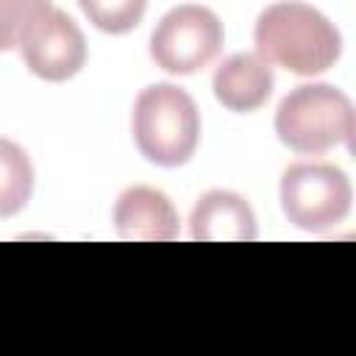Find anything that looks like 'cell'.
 Here are the masks:
<instances>
[{"label":"cell","mask_w":356,"mask_h":356,"mask_svg":"<svg viewBox=\"0 0 356 356\" xmlns=\"http://www.w3.org/2000/svg\"><path fill=\"white\" fill-rule=\"evenodd\" d=\"M256 56L295 75L328 72L342 56V36L328 17L306 3H273L253 28Z\"/></svg>","instance_id":"cell-1"},{"label":"cell","mask_w":356,"mask_h":356,"mask_svg":"<svg viewBox=\"0 0 356 356\" xmlns=\"http://www.w3.org/2000/svg\"><path fill=\"white\" fill-rule=\"evenodd\" d=\"M131 131L139 153L159 167H184L200 142V111L175 83H150L134 100Z\"/></svg>","instance_id":"cell-2"},{"label":"cell","mask_w":356,"mask_h":356,"mask_svg":"<svg viewBox=\"0 0 356 356\" xmlns=\"http://www.w3.org/2000/svg\"><path fill=\"white\" fill-rule=\"evenodd\" d=\"M353 131V103L331 83H300L284 95L275 111L278 139L300 156H320L339 145L350 147Z\"/></svg>","instance_id":"cell-3"},{"label":"cell","mask_w":356,"mask_h":356,"mask_svg":"<svg viewBox=\"0 0 356 356\" xmlns=\"http://www.w3.org/2000/svg\"><path fill=\"white\" fill-rule=\"evenodd\" d=\"M17 50L25 67L50 83L75 78L86 64V36L78 22L47 0H33L22 22Z\"/></svg>","instance_id":"cell-4"},{"label":"cell","mask_w":356,"mask_h":356,"mask_svg":"<svg viewBox=\"0 0 356 356\" xmlns=\"http://www.w3.org/2000/svg\"><path fill=\"white\" fill-rule=\"evenodd\" d=\"M353 186L348 175L323 161H298L281 175V209L284 217L312 234H323L339 225L350 214Z\"/></svg>","instance_id":"cell-5"},{"label":"cell","mask_w":356,"mask_h":356,"mask_svg":"<svg viewBox=\"0 0 356 356\" xmlns=\"http://www.w3.org/2000/svg\"><path fill=\"white\" fill-rule=\"evenodd\" d=\"M222 42L225 31L220 17L206 6L186 3L159 19L150 36V58L170 75H195L217 58Z\"/></svg>","instance_id":"cell-6"},{"label":"cell","mask_w":356,"mask_h":356,"mask_svg":"<svg viewBox=\"0 0 356 356\" xmlns=\"http://www.w3.org/2000/svg\"><path fill=\"white\" fill-rule=\"evenodd\" d=\"M178 211L172 200L153 186H128L114 203V228L134 242H170L178 236Z\"/></svg>","instance_id":"cell-7"},{"label":"cell","mask_w":356,"mask_h":356,"mask_svg":"<svg viewBox=\"0 0 356 356\" xmlns=\"http://www.w3.org/2000/svg\"><path fill=\"white\" fill-rule=\"evenodd\" d=\"M256 234L250 203L231 189L203 192L189 217V236L195 242H253Z\"/></svg>","instance_id":"cell-8"},{"label":"cell","mask_w":356,"mask_h":356,"mask_svg":"<svg viewBox=\"0 0 356 356\" xmlns=\"http://www.w3.org/2000/svg\"><path fill=\"white\" fill-rule=\"evenodd\" d=\"M273 67L261 61L256 53H234L228 56L211 78V89L217 103H222L228 111L250 114L259 111L270 95H273Z\"/></svg>","instance_id":"cell-9"},{"label":"cell","mask_w":356,"mask_h":356,"mask_svg":"<svg viewBox=\"0 0 356 356\" xmlns=\"http://www.w3.org/2000/svg\"><path fill=\"white\" fill-rule=\"evenodd\" d=\"M33 195V164L28 153L0 136V220L19 214Z\"/></svg>","instance_id":"cell-10"},{"label":"cell","mask_w":356,"mask_h":356,"mask_svg":"<svg viewBox=\"0 0 356 356\" xmlns=\"http://www.w3.org/2000/svg\"><path fill=\"white\" fill-rule=\"evenodd\" d=\"M142 0H122V3H97V0H81V11L92 19V25L103 33H128L134 31L145 17Z\"/></svg>","instance_id":"cell-11"},{"label":"cell","mask_w":356,"mask_h":356,"mask_svg":"<svg viewBox=\"0 0 356 356\" xmlns=\"http://www.w3.org/2000/svg\"><path fill=\"white\" fill-rule=\"evenodd\" d=\"M31 3L33 0H0V53H8L17 47Z\"/></svg>","instance_id":"cell-12"}]
</instances>
